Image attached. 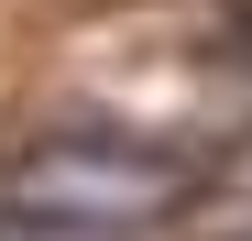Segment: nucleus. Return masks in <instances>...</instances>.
<instances>
[{
  "mask_svg": "<svg viewBox=\"0 0 252 241\" xmlns=\"http://www.w3.org/2000/svg\"><path fill=\"white\" fill-rule=\"evenodd\" d=\"M164 176L132 165V176H110V165H77V153H55V165H33V197H66V209H143Z\"/></svg>",
  "mask_w": 252,
  "mask_h": 241,
  "instance_id": "obj_1",
  "label": "nucleus"
}]
</instances>
